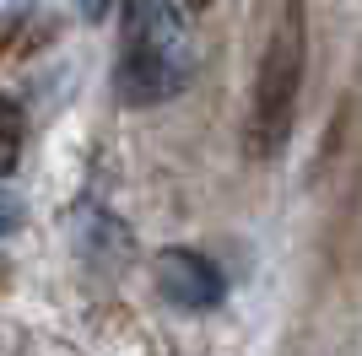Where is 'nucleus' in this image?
Returning <instances> with one entry per match:
<instances>
[{"label": "nucleus", "instance_id": "f257e3e1", "mask_svg": "<svg viewBox=\"0 0 362 356\" xmlns=\"http://www.w3.org/2000/svg\"><path fill=\"white\" fill-rule=\"evenodd\" d=\"M195 76V38L179 0H124L119 6V54L114 92L130 108H157L179 97Z\"/></svg>", "mask_w": 362, "mask_h": 356}, {"label": "nucleus", "instance_id": "f03ea898", "mask_svg": "<svg viewBox=\"0 0 362 356\" xmlns=\"http://www.w3.org/2000/svg\"><path fill=\"white\" fill-rule=\"evenodd\" d=\"M303 76H308V6L276 0V16L265 28V44H259L255 87H249V114H243V151L255 162H271L292 141Z\"/></svg>", "mask_w": 362, "mask_h": 356}, {"label": "nucleus", "instance_id": "7ed1b4c3", "mask_svg": "<svg viewBox=\"0 0 362 356\" xmlns=\"http://www.w3.org/2000/svg\"><path fill=\"white\" fill-rule=\"evenodd\" d=\"M157 297L179 313H211L227 302V275L200 249H163L157 254Z\"/></svg>", "mask_w": 362, "mask_h": 356}, {"label": "nucleus", "instance_id": "20e7f679", "mask_svg": "<svg viewBox=\"0 0 362 356\" xmlns=\"http://www.w3.org/2000/svg\"><path fill=\"white\" fill-rule=\"evenodd\" d=\"M22 146H28V114L16 97L0 92V178H11L22 162Z\"/></svg>", "mask_w": 362, "mask_h": 356}, {"label": "nucleus", "instance_id": "39448f33", "mask_svg": "<svg viewBox=\"0 0 362 356\" xmlns=\"http://www.w3.org/2000/svg\"><path fill=\"white\" fill-rule=\"evenodd\" d=\"M16 227H22V200L0 189V237H11Z\"/></svg>", "mask_w": 362, "mask_h": 356}, {"label": "nucleus", "instance_id": "423d86ee", "mask_svg": "<svg viewBox=\"0 0 362 356\" xmlns=\"http://www.w3.org/2000/svg\"><path fill=\"white\" fill-rule=\"evenodd\" d=\"M108 11H114V0H81V16H87V22H103Z\"/></svg>", "mask_w": 362, "mask_h": 356}, {"label": "nucleus", "instance_id": "0eeeda50", "mask_svg": "<svg viewBox=\"0 0 362 356\" xmlns=\"http://www.w3.org/2000/svg\"><path fill=\"white\" fill-rule=\"evenodd\" d=\"M184 11H206V6H211V0H179Z\"/></svg>", "mask_w": 362, "mask_h": 356}]
</instances>
